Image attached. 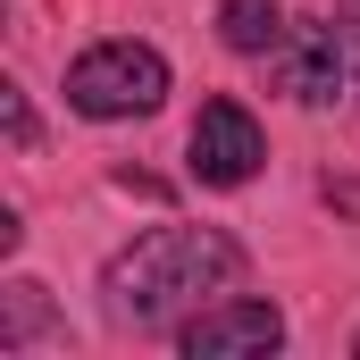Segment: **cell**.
I'll return each instance as SVG.
<instances>
[{"instance_id":"3","label":"cell","mask_w":360,"mask_h":360,"mask_svg":"<svg viewBox=\"0 0 360 360\" xmlns=\"http://www.w3.org/2000/svg\"><path fill=\"white\" fill-rule=\"evenodd\" d=\"M260 160H269L260 117L243 101H201V117H193V176L201 184H252Z\"/></svg>"},{"instance_id":"5","label":"cell","mask_w":360,"mask_h":360,"mask_svg":"<svg viewBox=\"0 0 360 360\" xmlns=\"http://www.w3.org/2000/svg\"><path fill=\"white\" fill-rule=\"evenodd\" d=\"M269 59H276V84L293 92V101H335V92H344V76H352V68H344L335 25H302V34H285Z\"/></svg>"},{"instance_id":"1","label":"cell","mask_w":360,"mask_h":360,"mask_svg":"<svg viewBox=\"0 0 360 360\" xmlns=\"http://www.w3.org/2000/svg\"><path fill=\"white\" fill-rule=\"evenodd\" d=\"M235 276H243L235 235H218V226H151L109 260L101 293H109V310L126 327H168L201 293H235Z\"/></svg>"},{"instance_id":"7","label":"cell","mask_w":360,"mask_h":360,"mask_svg":"<svg viewBox=\"0 0 360 360\" xmlns=\"http://www.w3.org/2000/svg\"><path fill=\"white\" fill-rule=\"evenodd\" d=\"M42 327V285H8V319H0V352H25V335Z\"/></svg>"},{"instance_id":"4","label":"cell","mask_w":360,"mask_h":360,"mask_svg":"<svg viewBox=\"0 0 360 360\" xmlns=\"http://www.w3.org/2000/svg\"><path fill=\"white\" fill-rule=\"evenodd\" d=\"M285 344V319L269 302H218L184 327V352L193 360H235V352H276Z\"/></svg>"},{"instance_id":"9","label":"cell","mask_w":360,"mask_h":360,"mask_svg":"<svg viewBox=\"0 0 360 360\" xmlns=\"http://www.w3.org/2000/svg\"><path fill=\"white\" fill-rule=\"evenodd\" d=\"M335 42H344V68L360 76V0H344V8H335Z\"/></svg>"},{"instance_id":"6","label":"cell","mask_w":360,"mask_h":360,"mask_svg":"<svg viewBox=\"0 0 360 360\" xmlns=\"http://www.w3.org/2000/svg\"><path fill=\"white\" fill-rule=\"evenodd\" d=\"M218 34L243 59H269L276 42H285V17H276V0H218Z\"/></svg>"},{"instance_id":"8","label":"cell","mask_w":360,"mask_h":360,"mask_svg":"<svg viewBox=\"0 0 360 360\" xmlns=\"http://www.w3.org/2000/svg\"><path fill=\"white\" fill-rule=\"evenodd\" d=\"M0 117H8V143L34 151V109H25V92H17V84H0Z\"/></svg>"},{"instance_id":"2","label":"cell","mask_w":360,"mask_h":360,"mask_svg":"<svg viewBox=\"0 0 360 360\" xmlns=\"http://www.w3.org/2000/svg\"><path fill=\"white\" fill-rule=\"evenodd\" d=\"M168 101V59L151 42H92L68 68V109L84 117H151Z\"/></svg>"}]
</instances>
